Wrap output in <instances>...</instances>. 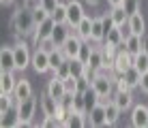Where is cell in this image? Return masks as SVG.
Returning a JSON list of instances; mask_svg holds the SVG:
<instances>
[{
	"mask_svg": "<svg viewBox=\"0 0 148 128\" xmlns=\"http://www.w3.org/2000/svg\"><path fill=\"white\" fill-rule=\"evenodd\" d=\"M34 28H37V22H34L32 9H26V7L15 9V13H13V17H11V30H13L15 39L32 37Z\"/></svg>",
	"mask_w": 148,
	"mask_h": 128,
	"instance_id": "obj_1",
	"label": "cell"
},
{
	"mask_svg": "<svg viewBox=\"0 0 148 128\" xmlns=\"http://www.w3.org/2000/svg\"><path fill=\"white\" fill-rule=\"evenodd\" d=\"M90 88L97 92L99 100H112L114 96V90H116V73H108V70H99L92 81H90Z\"/></svg>",
	"mask_w": 148,
	"mask_h": 128,
	"instance_id": "obj_2",
	"label": "cell"
},
{
	"mask_svg": "<svg viewBox=\"0 0 148 128\" xmlns=\"http://www.w3.org/2000/svg\"><path fill=\"white\" fill-rule=\"evenodd\" d=\"M13 54H15V66H17V70H26L32 64V51H30L28 43L24 39H17V43L13 45Z\"/></svg>",
	"mask_w": 148,
	"mask_h": 128,
	"instance_id": "obj_3",
	"label": "cell"
},
{
	"mask_svg": "<svg viewBox=\"0 0 148 128\" xmlns=\"http://www.w3.org/2000/svg\"><path fill=\"white\" fill-rule=\"evenodd\" d=\"M37 105H39V98H34V96H28V98L17 102L19 126H30L32 124V117H34V113H37Z\"/></svg>",
	"mask_w": 148,
	"mask_h": 128,
	"instance_id": "obj_4",
	"label": "cell"
},
{
	"mask_svg": "<svg viewBox=\"0 0 148 128\" xmlns=\"http://www.w3.org/2000/svg\"><path fill=\"white\" fill-rule=\"evenodd\" d=\"M84 4L79 2V0H67V24L71 26V28H77V24L84 19Z\"/></svg>",
	"mask_w": 148,
	"mask_h": 128,
	"instance_id": "obj_5",
	"label": "cell"
},
{
	"mask_svg": "<svg viewBox=\"0 0 148 128\" xmlns=\"http://www.w3.org/2000/svg\"><path fill=\"white\" fill-rule=\"evenodd\" d=\"M30 66H32L34 73H39V75L49 73V70H52V66H49V51L37 47L32 51V64H30Z\"/></svg>",
	"mask_w": 148,
	"mask_h": 128,
	"instance_id": "obj_6",
	"label": "cell"
},
{
	"mask_svg": "<svg viewBox=\"0 0 148 128\" xmlns=\"http://www.w3.org/2000/svg\"><path fill=\"white\" fill-rule=\"evenodd\" d=\"M54 28H56V19L49 15L45 22H41L37 24V28H34V32H32V43H34V47L41 43V41H45V39H49L52 37V32H54Z\"/></svg>",
	"mask_w": 148,
	"mask_h": 128,
	"instance_id": "obj_7",
	"label": "cell"
},
{
	"mask_svg": "<svg viewBox=\"0 0 148 128\" xmlns=\"http://www.w3.org/2000/svg\"><path fill=\"white\" fill-rule=\"evenodd\" d=\"M88 126H92V128L108 126V113H105V102L103 100H99L92 109L88 111Z\"/></svg>",
	"mask_w": 148,
	"mask_h": 128,
	"instance_id": "obj_8",
	"label": "cell"
},
{
	"mask_svg": "<svg viewBox=\"0 0 148 128\" xmlns=\"http://www.w3.org/2000/svg\"><path fill=\"white\" fill-rule=\"evenodd\" d=\"M133 66V54L127 51L125 47H118V54L114 58V73L116 75H122L125 70H129Z\"/></svg>",
	"mask_w": 148,
	"mask_h": 128,
	"instance_id": "obj_9",
	"label": "cell"
},
{
	"mask_svg": "<svg viewBox=\"0 0 148 128\" xmlns=\"http://www.w3.org/2000/svg\"><path fill=\"white\" fill-rule=\"evenodd\" d=\"M131 126L135 128H146L148 126V105H137L131 107Z\"/></svg>",
	"mask_w": 148,
	"mask_h": 128,
	"instance_id": "obj_10",
	"label": "cell"
},
{
	"mask_svg": "<svg viewBox=\"0 0 148 128\" xmlns=\"http://www.w3.org/2000/svg\"><path fill=\"white\" fill-rule=\"evenodd\" d=\"M112 100H114L116 105L122 109V113H125V111H129L131 107L135 105L133 90H114V96H112Z\"/></svg>",
	"mask_w": 148,
	"mask_h": 128,
	"instance_id": "obj_11",
	"label": "cell"
},
{
	"mask_svg": "<svg viewBox=\"0 0 148 128\" xmlns=\"http://www.w3.org/2000/svg\"><path fill=\"white\" fill-rule=\"evenodd\" d=\"M82 45H84V39L77 37L75 32H71V37L64 41V45H62V51H64V56H67L69 60H73V58H77L79 56V49H82Z\"/></svg>",
	"mask_w": 148,
	"mask_h": 128,
	"instance_id": "obj_12",
	"label": "cell"
},
{
	"mask_svg": "<svg viewBox=\"0 0 148 128\" xmlns=\"http://www.w3.org/2000/svg\"><path fill=\"white\" fill-rule=\"evenodd\" d=\"M45 92H47L49 96H54L56 100H62V96L67 94V88H64V79H60L58 75H54L52 79L47 81V85H45Z\"/></svg>",
	"mask_w": 148,
	"mask_h": 128,
	"instance_id": "obj_13",
	"label": "cell"
},
{
	"mask_svg": "<svg viewBox=\"0 0 148 128\" xmlns=\"http://www.w3.org/2000/svg\"><path fill=\"white\" fill-rule=\"evenodd\" d=\"M127 30L129 34H137V37H144L146 34V19L142 13L129 15V22H127Z\"/></svg>",
	"mask_w": 148,
	"mask_h": 128,
	"instance_id": "obj_14",
	"label": "cell"
},
{
	"mask_svg": "<svg viewBox=\"0 0 148 128\" xmlns=\"http://www.w3.org/2000/svg\"><path fill=\"white\" fill-rule=\"evenodd\" d=\"M58 105H60V102L56 100L54 96H49L47 92H43V94L39 96V107H41V113H43V115H56Z\"/></svg>",
	"mask_w": 148,
	"mask_h": 128,
	"instance_id": "obj_15",
	"label": "cell"
},
{
	"mask_svg": "<svg viewBox=\"0 0 148 128\" xmlns=\"http://www.w3.org/2000/svg\"><path fill=\"white\" fill-rule=\"evenodd\" d=\"M71 32H73V28H71L69 24H56V28H54V32H52L49 39L56 43V47H62L64 41L71 37Z\"/></svg>",
	"mask_w": 148,
	"mask_h": 128,
	"instance_id": "obj_16",
	"label": "cell"
},
{
	"mask_svg": "<svg viewBox=\"0 0 148 128\" xmlns=\"http://www.w3.org/2000/svg\"><path fill=\"white\" fill-rule=\"evenodd\" d=\"M0 68L2 70H17L13 47H9V45H4V47L0 49Z\"/></svg>",
	"mask_w": 148,
	"mask_h": 128,
	"instance_id": "obj_17",
	"label": "cell"
},
{
	"mask_svg": "<svg viewBox=\"0 0 148 128\" xmlns=\"http://www.w3.org/2000/svg\"><path fill=\"white\" fill-rule=\"evenodd\" d=\"M15 85H17L15 70H2V73H0V92H4V94H13Z\"/></svg>",
	"mask_w": 148,
	"mask_h": 128,
	"instance_id": "obj_18",
	"label": "cell"
},
{
	"mask_svg": "<svg viewBox=\"0 0 148 128\" xmlns=\"http://www.w3.org/2000/svg\"><path fill=\"white\" fill-rule=\"evenodd\" d=\"M13 96H15V100H24V98H28V96H32V83H30V79H17V85H15V90H13Z\"/></svg>",
	"mask_w": 148,
	"mask_h": 128,
	"instance_id": "obj_19",
	"label": "cell"
},
{
	"mask_svg": "<svg viewBox=\"0 0 148 128\" xmlns=\"http://www.w3.org/2000/svg\"><path fill=\"white\" fill-rule=\"evenodd\" d=\"M127 51H131V54H140L142 49H146V43H144V37H137V34H127L125 39V45H122Z\"/></svg>",
	"mask_w": 148,
	"mask_h": 128,
	"instance_id": "obj_20",
	"label": "cell"
},
{
	"mask_svg": "<svg viewBox=\"0 0 148 128\" xmlns=\"http://www.w3.org/2000/svg\"><path fill=\"white\" fill-rule=\"evenodd\" d=\"M90 41L95 45H101L105 41V26H103V17H95L92 22V32H90Z\"/></svg>",
	"mask_w": 148,
	"mask_h": 128,
	"instance_id": "obj_21",
	"label": "cell"
},
{
	"mask_svg": "<svg viewBox=\"0 0 148 128\" xmlns=\"http://www.w3.org/2000/svg\"><path fill=\"white\" fill-rule=\"evenodd\" d=\"M92 22H95V17H90V15H84V19L77 24V28L73 30L77 37H82L84 41H90V32H92Z\"/></svg>",
	"mask_w": 148,
	"mask_h": 128,
	"instance_id": "obj_22",
	"label": "cell"
},
{
	"mask_svg": "<svg viewBox=\"0 0 148 128\" xmlns=\"http://www.w3.org/2000/svg\"><path fill=\"white\" fill-rule=\"evenodd\" d=\"M103 51H101V45H95L92 47V54H90V58H88V64L90 68L92 70H97V73H99V70H103Z\"/></svg>",
	"mask_w": 148,
	"mask_h": 128,
	"instance_id": "obj_23",
	"label": "cell"
},
{
	"mask_svg": "<svg viewBox=\"0 0 148 128\" xmlns=\"http://www.w3.org/2000/svg\"><path fill=\"white\" fill-rule=\"evenodd\" d=\"M105 113H108V126H114V124H118V120L122 115V109L114 100H105Z\"/></svg>",
	"mask_w": 148,
	"mask_h": 128,
	"instance_id": "obj_24",
	"label": "cell"
},
{
	"mask_svg": "<svg viewBox=\"0 0 148 128\" xmlns=\"http://www.w3.org/2000/svg\"><path fill=\"white\" fill-rule=\"evenodd\" d=\"M84 126H88V115L77 113V111L71 109L69 117H67V128H84Z\"/></svg>",
	"mask_w": 148,
	"mask_h": 128,
	"instance_id": "obj_25",
	"label": "cell"
},
{
	"mask_svg": "<svg viewBox=\"0 0 148 128\" xmlns=\"http://www.w3.org/2000/svg\"><path fill=\"white\" fill-rule=\"evenodd\" d=\"M0 126L2 128H9V126H19V111H17V105H13L7 113H2V120H0Z\"/></svg>",
	"mask_w": 148,
	"mask_h": 128,
	"instance_id": "obj_26",
	"label": "cell"
},
{
	"mask_svg": "<svg viewBox=\"0 0 148 128\" xmlns=\"http://www.w3.org/2000/svg\"><path fill=\"white\" fill-rule=\"evenodd\" d=\"M110 13H112V19H114V26H118V28H125V26H127L129 15H127V11L122 7H112Z\"/></svg>",
	"mask_w": 148,
	"mask_h": 128,
	"instance_id": "obj_27",
	"label": "cell"
},
{
	"mask_svg": "<svg viewBox=\"0 0 148 128\" xmlns=\"http://www.w3.org/2000/svg\"><path fill=\"white\" fill-rule=\"evenodd\" d=\"M122 77L127 79V83L131 85V90H135V88H140V81H142V73L135 68V66H131L129 70H125L122 73Z\"/></svg>",
	"mask_w": 148,
	"mask_h": 128,
	"instance_id": "obj_28",
	"label": "cell"
},
{
	"mask_svg": "<svg viewBox=\"0 0 148 128\" xmlns=\"http://www.w3.org/2000/svg\"><path fill=\"white\" fill-rule=\"evenodd\" d=\"M64 60H67V56H64L62 47H58V49L49 51V66H52V73H56V68H58V66L62 64Z\"/></svg>",
	"mask_w": 148,
	"mask_h": 128,
	"instance_id": "obj_29",
	"label": "cell"
},
{
	"mask_svg": "<svg viewBox=\"0 0 148 128\" xmlns=\"http://www.w3.org/2000/svg\"><path fill=\"white\" fill-rule=\"evenodd\" d=\"M133 66L140 70V73H146L148 70V51L146 49H142L140 54L133 56Z\"/></svg>",
	"mask_w": 148,
	"mask_h": 128,
	"instance_id": "obj_30",
	"label": "cell"
},
{
	"mask_svg": "<svg viewBox=\"0 0 148 128\" xmlns=\"http://www.w3.org/2000/svg\"><path fill=\"white\" fill-rule=\"evenodd\" d=\"M73 111H77V113H86V115H88L84 92H77V94H73Z\"/></svg>",
	"mask_w": 148,
	"mask_h": 128,
	"instance_id": "obj_31",
	"label": "cell"
},
{
	"mask_svg": "<svg viewBox=\"0 0 148 128\" xmlns=\"http://www.w3.org/2000/svg\"><path fill=\"white\" fill-rule=\"evenodd\" d=\"M52 17L56 19V24H67V2H60L52 13Z\"/></svg>",
	"mask_w": 148,
	"mask_h": 128,
	"instance_id": "obj_32",
	"label": "cell"
},
{
	"mask_svg": "<svg viewBox=\"0 0 148 128\" xmlns=\"http://www.w3.org/2000/svg\"><path fill=\"white\" fill-rule=\"evenodd\" d=\"M120 7L127 11V15H135L140 13V0H122Z\"/></svg>",
	"mask_w": 148,
	"mask_h": 128,
	"instance_id": "obj_33",
	"label": "cell"
},
{
	"mask_svg": "<svg viewBox=\"0 0 148 128\" xmlns=\"http://www.w3.org/2000/svg\"><path fill=\"white\" fill-rule=\"evenodd\" d=\"M54 75H58L60 79H67V77L71 75V60H69V58L64 60V62L60 64L58 68H56V73H54Z\"/></svg>",
	"mask_w": 148,
	"mask_h": 128,
	"instance_id": "obj_34",
	"label": "cell"
},
{
	"mask_svg": "<svg viewBox=\"0 0 148 128\" xmlns=\"http://www.w3.org/2000/svg\"><path fill=\"white\" fill-rule=\"evenodd\" d=\"M58 4H60V0H41V7H43L49 15L56 11V7H58Z\"/></svg>",
	"mask_w": 148,
	"mask_h": 128,
	"instance_id": "obj_35",
	"label": "cell"
},
{
	"mask_svg": "<svg viewBox=\"0 0 148 128\" xmlns=\"http://www.w3.org/2000/svg\"><path fill=\"white\" fill-rule=\"evenodd\" d=\"M140 90L144 92V94H148V70H146V73H142V81H140Z\"/></svg>",
	"mask_w": 148,
	"mask_h": 128,
	"instance_id": "obj_36",
	"label": "cell"
},
{
	"mask_svg": "<svg viewBox=\"0 0 148 128\" xmlns=\"http://www.w3.org/2000/svg\"><path fill=\"white\" fill-rule=\"evenodd\" d=\"M22 7H26V9H37V7H41V0H24Z\"/></svg>",
	"mask_w": 148,
	"mask_h": 128,
	"instance_id": "obj_37",
	"label": "cell"
},
{
	"mask_svg": "<svg viewBox=\"0 0 148 128\" xmlns=\"http://www.w3.org/2000/svg\"><path fill=\"white\" fill-rule=\"evenodd\" d=\"M108 4H110V9H112V7H120L122 0H108Z\"/></svg>",
	"mask_w": 148,
	"mask_h": 128,
	"instance_id": "obj_38",
	"label": "cell"
},
{
	"mask_svg": "<svg viewBox=\"0 0 148 128\" xmlns=\"http://www.w3.org/2000/svg\"><path fill=\"white\" fill-rule=\"evenodd\" d=\"M13 2H15V0H0V4H2V7H11Z\"/></svg>",
	"mask_w": 148,
	"mask_h": 128,
	"instance_id": "obj_39",
	"label": "cell"
},
{
	"mask_svg": "<svg viewBox=\"0 0 148 128\" xmlns=\"http://www.w3.org/2000/svg\"><path fill=\"white\" fill-rule=\"evenodd\" d=\"M84 2H86V4H90V7H97V4H99L101 0H84Z\"/></svg>",
	"mask_w": 148,
	"mask_h": 128,
	"instance_id": "obj_40",
	"label": "cell"
},
{
	"mask_svg": "<svg viewBox=\"0 0 148 128\" xmlns=\"http://www.w3.org/2000/svg\"><path fill=\"white\" fill-rule=\"evenodd\" d=\"M146 51H148V43H146Z\"/></svg>",
	"mask_w": 148,
	"mask_h": 128,
	"instance_id": "obj_41",
	"label": "cell"
}]
</instances>
